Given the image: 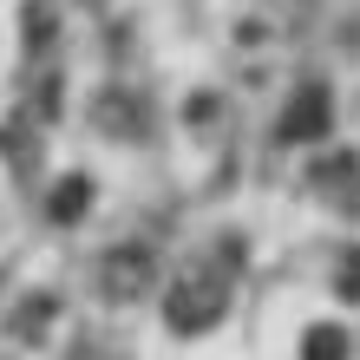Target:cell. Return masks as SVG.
Instances as JSON below:
<instances>
[{
    "instance_id": "1",
    "label": "cell",
    "mask_w": 360,
    "mask_h": 360,
    "mask_svg": "<svg viewBox=\"0 0 360 360\" xmlns=\"http://www.w3.org/2000/svg\"><path fill=\"white\" fill-rule=\"evenodd\" d=\"M229 302H236V243H217L203 256L177 262V282L164 295V321H171V334H203L229 314Z\"/></svg>"
},
{
    "instance_id": "2",
    "label": "cell",
    "mask_w": 360,
    "mask_h": 360,
    "mask_svg": "<svg viewBox=\"0 0 360 360\" xmlns=\"http://www.w3.org/2000/svg\"><path fill=\"white\" fill-rule=\"evenodd\" d=\"M288 144H314V138H328L334 131V92L328 86H302L288 105H282V124H275Z\"/></svg>"
},
{
    "instance_id": "3",
    "label": "cell",
    "mask_w": 360,
    "mask_h": 360,
    "mask_svg": "<svg viewBox=\"0 0 360 360\" xmlns=\"http://www.w3.org/2000/svg\"><path fill=\"white\" fill-rule=\"evenodd\" d=\"M308 190H314L321 203H334L341 217H354V210H360V158H354V151H328V158H314Z\"/></svg>"
},
{
    "instance_id": "4",
    "label": "cell",
    "mask_w": 360,
    "mask_h": 360,
    "mask_svg": "<svg viewBox=\"0 0 360 360\" xmlns=\"http://www.w3.org/2000/svg\"><path fill=\"white\" fill-rule=\"evenodd\" d=\"M151 249H138V243H118L112 256H105V269H98V282H105V295L112 302H138L144 288H151Z\"/></svg>"
},
{
    "instance_id": "5",
    "label": "cell",
    "mask_w": 360,
    "mask_h": 360,
    "mask_svg": "<svg viewBox=\"0 0 360 360\" xmlns=\"http://www.w3.org/2000/svg\"><path fill=\"white\" fill-rule=\"evenodd\" d=\"M302 360H347V328H334V321L308 328V341H302Z\"/></svg>"
},
{
    "instance_id": "6",
    "label": "cell",
    "mask_w": 360,
    "mask_h": 360,
    "mask_svg": "<svg viewBox=\"0 0 360 360\" xmlns=\"http://www.w3.org/2000/svg\"><path fill=\"white\" fill-rule=\"evenodd\" d=\"M86 197H92V184H66V190H59V210H53V217H59V223H66V217H86V210H79Z\"/></svg>"
},
{
    "instance_id": "7",
    "label": "cell",
    "mask_w": 360,
    "mask_h": 360,
    "mask_svg": "<svg viewBox=\"0 0 360 360\" xmlns=\"http://www.w3.org/2000/svg\"><path fill=\"white\" fill-rule=\"evenodd\" d=\"M347 295H360V256H347V282H341Z\"/></svg>"
},
{
    "instance_id": "8",
    "label": "cell",
    "mask_w": 360,
    "mask_h": 360,
    "mask_svg": "<svg viewBox=\"0 0 360 360\" xmlns=\"http://www.w3.org/2000/svg\"><path fill=\"white\" fill-rule=\"evenodd\" d=\"M92 7H98V0H92Z\"/></svg>"
}]
</instances>
